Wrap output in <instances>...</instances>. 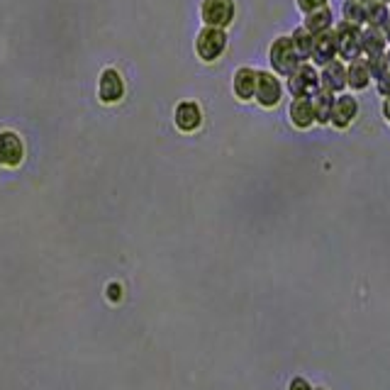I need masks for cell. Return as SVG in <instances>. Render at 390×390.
Segmentation results:
<instances>
[{
	"label": "cell",
	"mask_w": 390,
	"mask_h": 390,
	"mask_svg": "<svg viewBox=\"0 0 390 390\" xmlns=\"http://www.w3.org/2000/svg\"><path fill=\"white\" fill-rule=\"evenodd\" d=\"M302 27H305L307 32H312V34L327 32V29L334 27V13H332L329 5L312 10V13H305V20H302Z\"/></svg>",
	"instance_id": "17"
},
{
	"label": "cell",
	"mask_w": 390,
	"mask_h": 390,
	"mask_svg": "<svg viewBox=\"0 0 390 390\" xmlns=\"http://www.w3.org/2000/svg\"><path fill=\"white\" fill-rule=\"evenodd\" d=\"M385 49L388 44L378 27H361V56H378V54H385Z\"/></svg>",
	"instance_id": "16"
},
{
	"label": "cell",
	"mask_w": 390,
	"mask_h": 390,
	"mask_svg": "<svg viewBox=\"0 0 390 390\" xmlns=\"http://www.w3.org/2000/svg\"><path fill=\"white\" fill-rule=\"evenodd\" d=\"M366 66H368V73H370V78H378V76H383L385 71H388V63H385V54H378V56H370V58H366Z\"/></svg>",
	"instance_id": "22"
},
{
	"label": "cell",
	"mask_w": 390,
	"mask_h": 390,
	"mask_svg": "<svg viewBox=\"0 0 390 390\" xmlns=\"http://www.w3.org/2000/svg\"><path fill=\"white\" fill-rule=\"evenodd\" d=\"M297 8H300V13H312V10L317 8H325L327 0H295Z\"/></svg>",
	"instance_id": "24"
},
{
	"label": "cell",
	"mask_w": 390,
	"mask_h": 390,
	"mask_svg": "<svg viewBox=\"0 0 390 390\" xmlns=\"http://www.w3.org/2000/svg\"><path fill=\"white\" fill-rule=\"evenodd\" d=\"M268 61L276 76H290L297 66H300V58H297L295 49H292L290 37H278L276 42L268 49Z\"/></svg>",
	"instance_id": "3"
},
{
	"label": "cell",
	"mask_w": 390,
	"mask_h": 390,
	"mask_svg": "<svg viewBox=\"0 0 390 390\" xmlns=\"http://www.w3.org/2000/svg\"><path fill=\"white\" fill-rule=\"evenodd\" d=\"M288 120L297 130H310L315 125V110H312V98H292L288 107Z\"/></svg>",
	"instance_id": "11"
},
{
	"label": "cell",
	"mask_w": 390,
	"mask_h": 390,
	"mask_svg": "<svg viewBox=\"0 0 390 390\" xmlns=\"http://www.w3.org/2000/svg\"><path fill=\"white\" fill-rule=\"evenodd\" d=\"M380 3H390V0H380Z\"/></svg>",
	"instance_id": "31"
},
{
	"label": "cell",
	"mask_w": 390,
	"mask_h": 390,
	"mask_svg": "<svg viewBox=\"0 0 390 390\" xmlns=\"http://www.w3.org/2000/svg\"><path fill=\"white\" fill-rule=\"evenodd\" d=\"M356 3H368V0H356Z\"/></svg>",
	"instance_id": "30"
},
{
	"label": "cell",
	"mask_w": 390,
	"mask_h": 390,
	"mask_svg": "<svg viewBox=\"0 0 390 390\" xmlns=\"http://www.w3.org/2000/svg\"><path fill=\"white\" fill-rule=\"evenodd\" d=\"M334 93L320 91L317 95H312V110H315V122L317 125H329L332 120V107H334Z\"/></svg>",
	"instance_id": "18"
},
{
	"label": "cell",
	"mask_w": 390,
	"mask_h": 390,
	"mask_svg": "<svg viewBox=\"0 0 390 390\" xmlns=\"http://www.w3.org/2000/svg\"><path fill=\"white\" fill-rule=\"evenodd\" d=\"M224 49H227V32L222 27H205L195 39V52L208 63L217 61L224 54Z\"/></svg>",
	"instance_id": "4"
},
{
	"label": "cell",
	"mask_w": 390,
	"mask_h": 390,
	"mask_svg": "<svg viewBox=\"0 0 390 390\" xmlns=\"http://www.w3.org/2000/svg\"><path fill=\"white\" fill-rule=\"evenodd\" d=\"M98 95L105 105H112V102L122 100L125 95V83H122L120 73L115 68H105L100 76V83H98Z\"/></svg>",
	"instance_id": "10"
},
{
	"label": "cell",
	"mask_w": 390,
	"mask_h": 390,
	"mask_svg": "<svg viewBox=\"0 0 390 390\" xmlns=\"http://www.w3.org/2000/svg\"><path fill=\"white\" fill-rule=\"evenodd\" d=\"M332 29H334V39H336V58L344 63L359 58L361 56V27L341 20V22H336Z\"/></svg>",
	"instance_id": "2"
},
{
	"label": "cell",
	"mask_w": 390,
	"mask_h": 390,
	"mask_svg": "<svg viewBox=\"0 0 390 390\" xmlns=\"http://www.w3.org/2000/svg\"><path fill=\"white\" fill-rule=\"evenodd\" d=\"M107 297H112V300H120V286H117V283H112V286L107 288Z\"/></svg>",
	"instance_id": "27"
},
{
	"label": "cell",
	"mask_w": 390,
	"mask_h": 390,
	"mask_svg": "<svg viewBox=\"0 0 390 390\" xmlns=\"http://www.w3.org/2000/svg\"><path fill=\"white\" fill-rule=\"evenodd\" d=\"M332 58H336V39H334V29H327V32L315 34L310 61L320 68V66H325V63H329Z\"/></svg>",
	"instance_id": "9"
},
{
	"label": "cell",
	"mask_w": 390,
	"mask_h": 390,
	"mask_svg": "<svg viewBox=\"0 0 390 390\" xmlns=\"http://www.w3.org/2000/svg\"><path fill=\"white\" fill-rule=\"evenodd\" d=\"M286 91L292 98H312L322 91L320 86V68L312 61H302L290 76H286Z\"/></svg>",
	"instance_id": "1"
},
{
	"label": "cell",
	"mask_w": 390,
	"mask_h": 390,
	"mask_svg": "<svg viewBox=\"0 0 390 390\" xmlns=\"http://www.w3.org/2000/svg\"><path fill=\"white\" fill-rule=\"evenodd\" d=\"M375 91H378L380 98H388L390 95V71H385L383 76L375 78Z\"/></svg>",
	"instance_id": "23"
},
{
	"label": "cell",
	"mask_w": 390,
	"mask_h": 390,
	"mask_svg": "<svg viewBox=\"0 0 390 390\" xmlns=\"http://www.w3.org/2000/svg\"><path fill=\"white\" fill-rule=\"evenodd\" d=\"M203 122V110L195 100H183L176 107V127L180 132H195Z\"/></svg>",
	"instance_id": "12"
},
{
	"label": "cell",
	"mask_w": 390,
	"mask_h": 390,
	"mask_svg": "<svg viewBox=\"0 0 390 390\" xmlns=\"http://www.w3.org/2000/svg\"><path fill=\"white\" fill-rule=\"evenodd\" d=\"M283 83L273 71H256V91L254 98L261 107H276L283 98Z\"/></svg>",
	"instance_id": "5"
},
{
	"label": "cell",
	"mask_w": 390,
	"mask_h": 390,
	"mask_svg": "<svg viewBox=\"0 0 390 390\" xmlns=\"http://www.w3.org/2000/svg\"><path fill=\"white\" fill-rule=\"evenodd\" d=\"M232 88H234V95H237L242 102L254 100V91H256V71H254V68H249V66L237 68V73H234V81H232Z\"/></svg>",
	"instance_id": "14"
},
{
	"label": "cell",
	"mask_w": 390,
	"mask_h": 390,
	"mask_svg": "<svg viewBox=\"0 0 390 390\" xmlns=\"http://www.w3.org/2000/svg\"><path fill=\"white\" fill-rule=\"evenodd\" d=\"M370 86V73L366 58H354L346 63V91H366Z\"/></svg>",
	"instance_id": "15"
},
{
	"label": "cell",
	"mask_w": 390,
	"mask_h": 390,
	"mask_svg": "<svg viewBox=\"0 0 390 390\" xmlns=\"http://www.w3.org/2000/svg\"><path fill=\"white\" fill-rule=\"evenodd\" d=\"M290 390H310V385H307V380L295 378V380L290 383Z\"/></svg>",
	"instance_id": "26"
},
{
	"label": "cell",
	"mask_w": 390,
	"mask_h": 390,
	"mask_svg": "<svg viewBox=\"0 0 390 390\" xmlns=\"http://www.w3.org/2000/svg\"><path fill=\"white\" fill-rule=\"evenodd\" d=\"M390 17L388 3H380V0H368L366 3V24L364 27H383Z\"/></svg>",
	"instance_id": "20"
},
{
	"label": "cell",
	"mask_w": 390,
	"mask_h": 390,
	"mask_svg": "<svg viewBox=\"0 0 390 390\" xmlns=\"http://www.w3.org/2000/svg\"><path fill=\"white\" fill-rule=\"evenodd\" d=\"M22 139L15 132H0V166H17L22 161Z\"/></svg>",
	"instance_id": "13"
},
{
	"label": "cell",
	"mask_w": 390,
	"mask_h": 390,
	"mask_svg": "<svg viewBox=\"0 0 390 390\" xmlns=\"http://www.w3.org/2000/svg\"><path fill=\"white\" fill-rule=\"evenodd\" d=\"M388 8H390V3H388Z\"/></svg>",
	"instance_id": "32"
},
{
	"label": "cell",
	"mask_w": 390,
	"mask_h": 390,
	"mask_svg": "<svg viewBox=\"0 0 390 390\" xmlns=\"http://www.w3.org/2000/svg\"><path fill=\"white\" fill-rule=\"evenodd\" d=\"M380 115H383V120L390 125V95L383 98V105H380Z\"/></svg>",
	"instance_id": "25"
},
{
	"label": "cell",
	"mask_w": 390,
	"mask_h": 390,
	"mask_svg": "<svg viewBox=\"0 0 390 390\" xmlns=\"http://www.w3.org/2000/svg\"><path fill=\"white\" fill-rule=\"evenodd\" d=\"M359 112H361V105H359V100H356L354 93H346V91L336 93L329 125L334 127V130H346V127H351L356 122Z\"/></svg>",
	"instance_id": "6"
},
{
	"label": "cell",
	"mask_w": 390,
	"mask_h": 390,
	"mask_svg": "<svg viewBox=\"0 0 390 390\" xmlns=\"http://www.w3.org/2000/svg\"><path fill=\"white\" fill-rule=\"evenodd\" d=\"M320 86L322 91L329 93H344L346 91V63L339 58H332L329 63L320 66Z\"/></svg>",
	"instance_id": "8"
},
{
	"label": "cell",
	"mask_w": 390,
	"mask_h": 390,
	"mask_svg": "<svg viewBox=\"0 0 390 390\" xmlns=\"http://www.w3.org/2000/svg\"><path fill=\"white\" fill-rule=\"evenodd\" d=\"M234 0H203V8H200V15H203L205 27H227L234 20Z\"/></svg>",
	"instance_id": "7"
},
{
	"label": "cell",
	"mask_w": 390,
	"mask_h": 390,
	"mask_svg": "<svg viewBox=\"0 0 390 390\" xmlns=\"http://www.w3.org/2000/svg\"><path fill=\"white\" fill-rule=\"evenodd\" d=\"M380 32H383V37H385V44L390 47V17H388V22L380 27Z\"/></svg>",
	"instance_id": "28"
},
{
	"label": "cell",
	"mask_w": 390,
	"mask_h": 390,
	"mask_svg": "<svg viewBox=\"0 0 390 390\" xmlns=\"http://www.w3.org/2000/svg\"><path fill=\"white\" fill-rule=\"evenodd\" d=\"M341 20L356 24V27H364L366 24V3L344 0V5H341Z\"/></svg>",
	"instance_id": "21"
},
{
	"label": "cell",
	"mask_w": 390,
	"mask_h": 390,
	"mask_svg": "<svg viewBox=\"0 0 390 390\" xmlns=\"http://www.w3.org/2000/svg\"><path fill=\"white\" fill-rule=\"evenodd\" d=\"M385 63H388V71H390V49H385Z\"/></svg>",
	"instance_id": "29"
},
{
	"label": "cell",
	"mask_w": 390,
	"mask_h": 390,
	"mask_svg": "<svg viewBox=\"0 0 390 390\" xmlns=\"http://www.w3.org/2000/svg\"><path fill=\"white\" fill-rule=\"evenodd\" d=\"M290 42H292V49H295L297 58H300V61H310L312 42H315V34L307 32L305 27H297V29H292Z\"/></svg>",
	"instance_id": "19"
}]
</instances>
